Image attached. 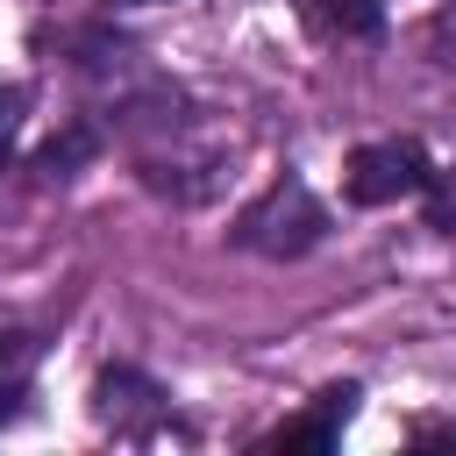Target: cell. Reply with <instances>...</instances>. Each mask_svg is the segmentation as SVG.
Instances as JSON below:
<instances>
[{
    "mask_svg": "<svg viewBox=\"0 0 456 456\" xmlns=\"http://www.w3.org/2000/svg\"><path fill=\"white\" fill-rule=\"evenodd\" d=\"M328 235V207L299 185V178H278L256 207H242L235 221V242L256 249V256H306L314 242Z\"/></svg>",
    "mask_w": 456,
    "mask_h": 456,
    "instance_id": "1",
    "label": "cell"
},
{
    "mask_svg": "<svg viewBox=\"0 0 456 456\" xmlns=\"http://www.w3.org/2000/svg\"><path fill=\"white\" fill-rule=\"evenodd\" d=\"M342 185H349L356 207H392V200L428 192V185H435V164H428L420 142H356Z\"/></svg>",
    "mask_w": 456,
    "mask_h": 456,
    "instance_id": "2",
    "label": "cell"
},
{
    "mask_svg": "<svg viewBox=\"0 0 456 456\" xmlns=\"http://www.w3.org/2000/svg\"><path fill=\"white\" fill-rule=\"evenodd\" d=\"M349 413H356V385L342 378V385H328L299 420H285L264 449H278V456H292V449H335V435H342V420H349Z\"/></svg>",
    "mask_w": 456,
    "mask_h": 456,
    "instance_id": "3",
    "label": "cell"
},
{
    "mask_svg": "<svg viewBox=\"0 0 456 456\" xmlns=\"http://www.w3.org/2000/svg\"><path fill=\"white\" fill-rule=\"evenodd\" d=\"M164 392L142 378V370H128V363H114V370H100V385H93V406H100V420H114V413H135V406H157Z\"/></svg>",
    "mask_w": 456,
    "mask_h": 456,
    "instance_id": "4",
    "label": "cell"
},
{
    "mask_svg": "<svg viewBox=\"0 0 456 456\" xmlns=\"http://www.w3.org/2000/svg\"><path fill=\"white\" fill-rule=\"evenodd\" d=\"M306 14H314L328 36H378V28H385V7H378V0H306Z\"/></svg>",
    "mask_w": 456,
    "mask_h": 456,
    "instance_id": "5",
    "label": "cell"
},
{
    "mask_svg": "<svg viewBox=\"0 0 456 456\" xmlns=\"http://www.w3.org/2000/svg\"><path fill=\"white\" fill-rule=\"evenodd\" d=\"M93 150H100V135H93V128H64V135H50V142H43V157H36V164H43L50 178H71Z\"/></svg>",
    "mask_w": 456,
    "mask_h": 456,
    "instance_id": "6",
    "label": "cell"
},
{
    "mask_svg": "<svg viewBox=\"0 0 456 456\" xmlns=\"http://www.w3.org/2000/svg\"><path fill=\"white\" fill-rule=\"evenodd\" d=\"M21 107H28V93H21V86H0V157H7L14 128H21Z\"/></svg>",
    "mask_w": 456,
    "mask_h": 456,
    "instance_id": "7",
    "label": "cell"
},
{
    "mask_svg": "<svg viewBox=\"0 0 456 456\" xmlns=\"http://www.w3.org/2000/svg\"><path fill=\"white\" fill-rule=\"evenodd\" d=\"M28 349H36V342H28V335H14V328H7V335H0V370H14V363H21V356H28Z\"/></svg>",
    "mask_w": 456,
    "mask_h": 456,
    "instance_id": "8",
    "label": "cell"
},
{
    "mask_svg": "<svg viewBox=\"0 0 456 456\" xmlns=\"http://www.w3.org/2000/svg\"><path fill=\"white\" fill-rule=\"evenodd\" d=\"M21 406H28V392H21V385H0V428H7Z\"/></svg>",
    "mask_w": 456,
    "mask_h": 456,
    "instance_id": "9",
    "label": "cell"
},
{
    "mask_svg": "<svg viewBox=\"0 0 456 456\" xmlns=\"http://www.w3.org/2000/svg\"><path fill=\"white\" fill-rule=\"evenodd\" d=\"M114 7H157V0H114Z\"/></svg>",
    "mask_w": 456,
    "mask_h": 456,
    "instance_id": "10",
    "label": "cell"
}]
</instances>
